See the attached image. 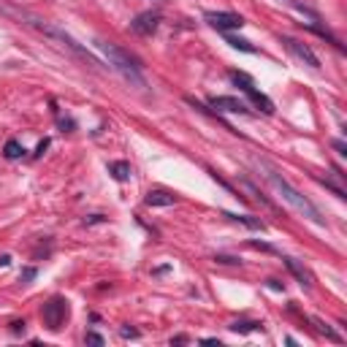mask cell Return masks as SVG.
Wrapping results in <instances>:
<instances>
[{
  "mask_svg": "<svg viewBox=\"0 0 347 347\" xmlns=\"http://www.w3.org/2000/svg\"><path fill=\"white\" fill-rule=\"evenodd\" d=\"M258 166L266 171V179L271 182V187L277 190V193H280V198H282V201H288V204L293 206V209H296L299 214H304V217H307L309 222H315V225H326V217L320 214V209H317V206L312 204L307 195H301L299 190L293 187L290 182L285 179L282 174H280V171H277V168L271 166V163H266V160H258Z\"/></svg>",
  "mask_w": 347,
  "mask_h": 347,
  "instance_id": "6da1fadb",
  "label": "cell"
},
{
  "mask_svg": "<svg viewBox=\"0 0 347 347\" xmlns=\"http://www.w3.org/2000/svg\"><path fill=\"white\" fill-rule=\"evenodd\" d=\"M95 49L106 57V63L114 68L117 73H122L125 82L136 84V87H146V79H144V73H141L144 65L138 63L136 57H130L125 49H119L117 43H111V41H95Z\"/></svg>",
  "mask_w": 347,
  "mask_h": 347,
  "instance_id": "7a4b0ae2",
  "label": "cell"
},
{
  "mask_svg": "<svg viewBox=\"0 0 347 347\" xmlns=\"http://www.w3.org/2000/svg\"><path fill=\"white\" fill-rule=\"evenodd\" d=\"M231 82L236 84L239 90L244 92L247 98L253 101L260 111H263V114H274V103H271V98H268V95H263L260 90H255V82L250 79L247 73H241V71H231Z\"/></svg>",
  "mask_w": 347,
  "mask_h": 347,
  "instance_id": "3957f363",
  "label": "cell"
},
{
  "mask_svg": "<svg viewBox=\"0 0 347 347\" xmlns=\"http://www.w3.org/2000/svg\"><path fill=\"white\" fill-rule=\"evenodd\" d=\"M41 317H43V323H46L49 331H60L63 323H65V317H68V301L60 299V296L49 299L41 309Z\"/></svg>",
  "mask_w": 347,
  "mask_h": 347,
  "instance_id": "277c9868",
  "label": "cell"
},
{
  "mask_svg": "<svg viewBox=\"0 0 347 347\" xmlns=\"http://www.w3.org/2000/svg\"><path fill=\"white\" fill-rule=\"evenodd\" d=\"M36 28H41L43 33H46V36H52V38H57L60 43H63V46H68V49H71L73 52V55H79L82 60H87V63H90V65H101L98 63V60H95L92 55H90V52H87V49H82L79 46V43H76L71 36H68V33H63V30H57V28H52V24H43V22H36Z\"/></svg>",
  "mask_w": 347,
  "mask_h": 347,
  "instance_id": "5b68a950",
  "label": "cell"
},
{
  "mask_svg": "<svg viewBox=\"0 0 347 347\" xmlns=\"http://www.w3.org/2000/svg\"><path fill=\"white\" fill-rule=\"evenodd\" d=\"M204 19L209 22L214 30H220V33L244 28V16H241V14H233V11H206Z\"/></svg>",
  "mask_w": 347,
  "mask_h": 347,
  "instance_id": "8992f818",
  "label": "cell"
},
{
  "mask_svg": "<svg viewBox=\"0 0 347 347\" xmlns=\"http://www.w3.org/2000/svg\"><path fill=\"white\" fill-rule=\"evenodd\" d=\"M280 41L285 43V49L290 52L296 60H301L304 65H309V68H320V60H317V55L312 52L304 41H296V38H290V36H280Z\"/></svg>",
  "mask_w": 347,
  "mask_h": 347,
  "instance_id": "52a82bcc",
  "label": "cell"
},
{
  "mask_svg": "<svg viewBox=\"0 0 347 347\" xmlns=\"http://www.w3.org/2000/svg\"><path fill=\"white\" fill-rule=\"evenodd\" d=\"M158 28H160V14L158 11H141L130 22V30L138 33V36H152Z\"/></svg>",
  "mask_w": 347,
  "mask_h": 347,
  "instance_id": "ba28073f",
  "label": "cell"
},
{
  "mask_svg": "<svg viewBox=\"0 0 347 347\" xmlns=\"http://www.w3.org/2000/svg\"><path fill=\"white\" fill-rule=\"evenodd\" d=\"M209 106L217 111H228V114H250L247 103H241L239 98H231V95H214Z\"/></svg>",
  "mask_w": 347,
  "mask_h": 347,
  "instance_id": "9c48e42d",
  "label": "cell"
},
{
  "mask_svg": "<svg viewBox=\"0 0 347 347\" xmlns=\"http://www.w3.org/2000/svg\"><path fill=\"white\" fill-rule=\"evenodd\" d=\"M285 260V266H288L290 268V271H293V277H296V280H299V285H301V288H312V274L307 271V268H304L301 263H299V260L296 258H282Z\"/></svg>",
  "mask_w": 347,
  "mask_h": 347,
  "instance_id": "30bf717a",
  "label": "cell"
},
{
  "mask_svg": "<svg viewBox=\"0 0 347 347\" xmlns=\"http://www.w3.org/2000/svg\"><path fill=\"white\" fill-rule=\"evenodd\" d=\"M144 204L146 206H174L177 204V195L166 193V190H150L146 198H144Z\"/></svg>",
  "mask_w": 347,
  "mask_h": 347,
  "instance_id": "8fae6325",
  "label": "cell"
},
{
  "mask_svg": "<svg viewBox=\"0 0 347 347\" xmlns=\"http://www.w3.org/2000/svg\"><path fill=\"white\" fill-rule=\"evenodd\" d=\"M233 334H253V331H263V323L260 320H236V323L228 326Z\"/></svg>",
  "mask_w": 347,
  "mask_h": 347,
  "instance_id": "7c38bea8",
  "label": "cell"
},
{
  "mask_svg": "<svg viewBox=\"0 0 347 347\" xmlns=\"http://www.w3.org/2000/svg\"><path fill=\"white\" fill-rule=\"evenodd\" d=\"M222 217H228V220H233V222L247 225V228H253V231H263V222L255 220V217H250V214H233V212H222Z\"/></svg>",
  "mask_w": 347,
  "mask_h": 347,
  "instance_id": "4fadbf2b",
  "label": "cell"
},
{
  "mask_svg": "<svg viewBox=\"0 0 347 347\" xmlns=\"http://www.w3.org/2000/svg\"><path fill=\"white\" fill-rule=\"evenodd\" d=\"M312 323H315V328H317V331H320V334L326 336L328 342H342V334H336L334 328H331V326L326 323V320H320V317H312Z\"/></svg>",
  "mask_w": 347,
  "mask_h": 347,
  "instance_id": "5bb4252c",
  "label": "cell"
},
{
  "mask_svg": "<svg viewBox=\"0 0 347 347\" xmlns=\"http://www.w3.org/2000/svg\"><path fill=\"white\" fill-rule=\"evenodd\" d=\"M109 174L114 177L117 182H125L128 177H130V166L125 160H117V163H109Z\"/></svg>",
  "mask_w": 347,
  "mask_h": 347,
  "instance_id": "9a60e30c",
  "label": "cell"
},
{
  "mask_svg": "<svg viewBox=\"0 0 347 347\" xmlns=\"http://www.w3.org/2000/svg\"><path fill=\"white\" fill-rule=\"evenodd\" d=\"M22 152H24V146L16 141V138H8L6 141V146H3V155L8 160H16V158H22Z\"/></svg>",
  "mask_w": 347,
  "mask_h": 347,
  "instance_id": "2e32d148",
  "label": "cell"
},
{
  "mask_svg": "<svg viewBox=\"0 0 347 347\" xmlns=\"http://www.w3.org/2000/svg\"><path fill=\"white\" fill-rule=\"evenodd\" d=\"M225 43H231L233 49H241V52H247V55H255V46L250 41H244V38H236V36H225Z\"/></svg>",
  "mask_w": 347,
  "mask_h": 347,
  "instance_id": "e0dca14e",
  "label": "cell"
},
{
  "mask_svg": "<svg viewBox=\"0 0 347 347\" xmlns=\"http://www.w3.org/2000/svg\"><path fill=\"white\" fill-rule=\"evenodd\" d=\"M244 187H247V190H250V193H253V195H255V198H258V201H263V204H266V206H268V209H277V204H274V201H271V198H266V195H263V193H260V190H258V187H255V185H253V182H244Z\"/></svg>",
  "mask_w": 347,
  "mask_h": 347,
  "instance_id": "ac0fdd59",
  "label": "cell"
},
{
  "mask_svg": "<svg viewBox=\"0 0 347 347\" xmlns=\"http://www.w3.org/2000/svg\"><path fill=\"white\" fill-rule=\"evenodd\" d=\"M317 182H320V185H326V187L331 190V193H334L336 198H342V201H344V198H347V195H344V190H342V187H336V185H334L331 179H317Z\"/></svg>",
  "mask_w": 347,
  "mask_h": 347,
  "instance_id": "d6986e66",
  "label": "cell"
},
{
  "mask_svg": "<svg viewBox=\"0 0 347 347\" xmlns=\"http://www.w3.org/2000/svg\"><path fill=\"white\" fill-rule=\"evenodd\" d=\"M214 260L225 266H241V258H233V255H214Z\"/></svg>",
  "mask_w": 347,
  "mask_h": 347,
  "instance_id": "ffe728a7",
  "label": "cell"
},
{
  "mask_svg": "<svg viewBox=\"0 0 347 347\" xmlns=\"http://www.w3.org/2000/svg\"><path fill=\"white\" fill-rule=\"evenodd\" d=\"M84 342H87V344H98V347H101V344H106V339H103L101 334H95V331H87Z\"/></svg>",
  "mask_w": 347,
  "mask_h": 347,
  "instance_id": "44dd1931",
  "label": "cell"
},
{
  "mask_svg": "<svg viewBox=\"0 0 347 347\" xmlns=\"http://www.w3.org/2000/svg\"><path fill=\"white\" fill-rule=\"evenodd\" d=\"M119 334H122L125 336V339H138V331H136V328H119Z\"/></svg>",
  "mask_w": 347,
  "mask_h": 347,
  "instance_id": "7402d4cb",
  "label": "cell"
},
{
  "mask_svg": "<svg viewBox=\"0 0 347 347\" xmlns=\"http://www.w3.org/2000/svg\"><path fill=\"white\" fill-rule=\"evenodd\" d=\"M334 150H336V152H339V155H342V158H347V144L342 141V138H336V141H334Z\"/></svg>",
  "mask_w": 347,
  "mask_h": 347,
  "instance_id": "603a6c76",
  "label": "cell"
},
{
  "mask_svg": "<svg viewBox=\"0 0 347 347\" xmlns=\"http://www.w3.org/2000/svg\"><path fill=\"white\" fill-rule=\"evenodd\" d=\"M11 334H24V320H14V323H11Z\"/></svg>",
  "mask_w": 347,
  "mask_h": 347,
  "instance_id": "cb8c5ba5",
  "label": "cell"
},
{
  "mask_svg": "<svg viewBox=\"0 0 347 347\" xmlns=\"http://www.w3.org/2000/svg\"><path fill=\"white\" fill-rule=\"evenodd\" d=\"M33 277H36V268H24V271H22V282L33 280Z\"/></svg>",
  "mask_w": 347,
  "mask_h": 347,
  "instance_id": "d4e9b609",
  "label": "cell"
},
{
  "mask_svg": "<svg viewBox=\"0 0 347 347\" xmlns=\"http://www.w3.org/2000/svg\"><path fill=\"white\" fill-rule=\"evenodd\" d=\"M0 266H3V268L11 266V255H0Z\"/></svg>",
  "mask_w": 347,
  "mask_h": 347,
  "instance_id": "484cf974",
  "label": "cell"
},
{
  "mask_svg": "<svg viewBox=\"0 0 347 347\" xmlns=\"http://www.w3.org/2000/svg\"><path fill=\"white\" fill-rule=\"evenodd\" d=\"M268 288H271V290H282V285L277 282V280H268Z\"/></svg>",
  "mask_w": 347,
  "mask_h": 347,
  "instance_id": "4316f807",
  "label": "cell"
},
{
  "mask_svg": "<svg viewBox=\"0 0 347 347\" xmlns=\"http://www.w3.org/2000/svg\"><path fill=\"white\" fill-rule=\"evenodd\" d=\"M187 342V336H174V339H171V344H185Z\"/></svg>",
  "mask_w": 347,
  "mask_h": 347,
  "instance_id": "83f0119b",
  "label": "cell"
},
{
  "mask_svg": "<svg viewBox=\"0 0 347 347\" xmlns=\"http://www.w3.org/2000/svg\"><path fill=\"white\" fill-rule=\"evenodd\" d=\"M46 146H49V141H46V138H43V141L38 144V152H36V155H43V150H46Z\"/></svg>",
  "mask_w": 347,
  "mask_h": 347,
  "instance_id": "f1b7e54d",
  "label": "cell"
}]
</instances>
